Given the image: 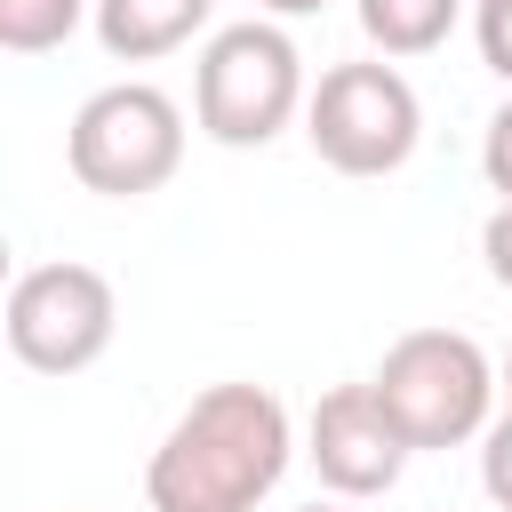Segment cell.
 Here are the masks:
<instances>
[{
	"label": "cell",
	"mask_w": 512,
	"mask_h": 512,
	"mask_svg": "<svg viewBox=\"0 0 512 512\" xmlns=\"http://www.w3.org/2000/svg\"><path fill=\"white\" fill-rule=\"evenodd\" d=\"M480 488H488V504L512 512V408L480 432Z\"/></svg>",
	"instance_id": "12"
},
{
	"label": "cell",
	"mask_w": 512,
	"mask_h": 512,
	"mask_svg": "<svg viewBox=\"0 0 512 512\" xmlns=\"http://www.w3.org/2000/svg\"><path fill=\"white\" fill-rule=\"evenodd\" d=\"M464 24V0H360V32L376 56H432Z\"/></svg>",
	"instance_id": "9"
},
{
	"label": "cell",
	"mask_w": 512,
	"mask_h": 512,
	"mask_svg": "<svg viewBox=\"0 0 512 512\" xmlns=\"http://www.w3.org/2000/svg\"><path fill=\"white\" fill-rule=\"evenodd\" d=\"M304 136L336 176H392L424 144V104H416L408 72H392L384 56L328 64L304 104Z\"/></svg>",
	"instance_id": "5"
},
{
	"label": "cell",
	"mask_w": 512,
	"mask_h": 512,
	"mask_svg": "<svg viewBox=\"0 0 512 512\" xmlns=\"http://www.w3.org/2000/svg\"><path fill=\"white\" fill-rule=\"evenodd\" d=\"M376 400L408 448H464L496 424V360L464 328H408L376 360Z\"/></svg>",
	"instance_id": "2"
},
{
	"label": "cell",
	"mask_w": 512,
	"mask_h": 512,
	"mask_svg": "<svg viewBox=\"0 0 512 512\" xmlns=\"http://www.w3.org/2000/svg\"><path fill=\"white\" fill-rule=\"evenodd\" d=\"M304 104H312V88H304V48H296L280 24L248 16V24H224V32L200 48L192 120H200L208 144L256 152V144H272Z\"/></svg>",
	"instance_id": "3"
},
{
	"label": "cell",
	"mask_w": 512,
	"mask_h": 512,
	"mask_svg": "<svg viewBox=\"0 0 512 512\" xmlns=\"http://www.w3.org/2000/svg\"><path fill=\"white\" fill-rule=\"evenodd\" d=\"M120 336V296L96 264H32L8 288V352L32 376H80L112 352Z\"/></svg>",
	"instance_id": "6"
},
{
	"label": "cell",
	"mask_w": 512,
	"mask_h": 512,
	"mask_svg": "<svg viewBox=\"0 0 512 512\" xmlns=\"http://www.w3.org/2000/svg\"><path fill=\"white\" fill-rule=\"evenodd\" d=\"M304 456H312L320 488L368 504V496H392V488H400V472H408L416 448H408L400 424L384 416L376 384H336V392H320L312 416H304Z\"/></svg>",
	"instance_id": "7"
},
{
	"label": "cell",
	"mask_w": 512,
	"mask_h": 512,
	"mask_svg": "<svg viewBox=\"0 0 512 512\" xmlns=\"http://www.w3.org/2000/svg\"><path fill=\"white\" fill-rule=\"evenodd\" d=\"M208 16H216V0H96L88 24L112 64H152V56H176Z\"/></svg>",
	"instance_id": "8"
},
{
	"label": "cell",
	"mask_w": 512,
	"mask_h": 512,
	"mask_svg": "<svg viewBox=\"0 0 512 512\" xmlns=\"http://www.w3.org/2000/svg\"><path fill=\"white\" fill-rule=\"evenodd\" d=\"M480 256H488V280L512 288V200L488 208V224H480Z\"/></svg>",
	"instance_id": "14"
},
{
	"label": "cell",
	"mask_w": 512,
	"mask_h": 512,
	"mask_svg": "<svg viewBox=\"0 0 512 512\" xmlns=\"http://www.w3.org/2000/svg\"><path fill=\"white\" fill-rule=\"evenodd\" d=\"M256 8H272V16H320L328 0H256Z\"/></svg>",
	"instance_id": "15"
},
{
	"label": "cell",
	"mask_w": 512,
	"mask_h": 512,
	"mask_svg": "<svg viewBox=\"0 0 512 512\" xmlns=\"http://www.w3.org/2000/svg\"><path fill=\"white\" fill-rule=\"evenodd\" d=\"M480 176H488L496 200H512V96L496 104V120H488V136H480Z\"/></svg>",
	"instance_id": "13"
},
{
	"label": "cell",
	"mask_w": 512,
	"mask_h": 512,
	"mask_svg": "<svg viewBox=\"0 0 512 512\" xmlns=\"http://www.w3.org/2000/svg\"><path fill=\"white\" fill-rule=\"evenodd\" d=\"M472 32H480V64L512 88V0H472Z\"/></svg>",
	"instance_id": "11"
},
{
	"label": "cell",
	"mask_w": 512,
	"mask_h": 512,
	"mask_svg": "<svg viewBox=\"0 0 512 512\" xmlns=\"http://www.w3.org/2000/svg\"><path fill=\"white\" fill-rule=\"evenodd\" d=\"M64 160H72V176H80L88 192H104V200H144V192H160V184L184 168V112H176V96L152 88V80H112V88H96V96L72 112Z\"/></svg>",
	"instance_id": "4"
},
{
	"label": "cell",
	"mask_w": 512,
	"mask_h": 512,
	"mask_svg": "<svg viewBox=\"0 0 512 512\" xmlns=\"http://www.w3.org/2000/svg\"><path fill=\"white\" fill-rule=\"evenodd\" d=\"M304 512H344V504H304Z\"/></svg>",
	"instance_id": "17"
},
{
	"label": "cell",
	"mask_w": 512,
	"mask_h": 512,
	"mask_svg": "<svg viewBox=\"0 0 512 512\" xmlns=\"http://www.w3.org/2000/svg\"><path fill=\"white\" fill-rule=\"evenodd\" d=\"M496 392H504V408H512V352L496 360Z\"/></svg>",
	"instance_id": "16"
},
{
	"label": "cell",
	"mask_w": 512,
	"mask_h": 512,
	"mask_svg": "<svg viewBox=\"0 0 512 512\" xmlns=\"http://www.w3.org/2000/svg\"><path fill=\"white\" fill-rule=\"evenodd\" d=\"M88 16H96V0H0V48L8 56H48Z\"/></svg>",
	"instance_id": "10"
},
{
	"label": "cell",
	"mask_w": 512,
	"mask_h": 512,
	"mask_svg": "<svg viewBox=\"0 0 512 512\" xmlns=\"http://www.w3.org/2000/svg\"><path fill=\"white\" fill-rule=\"evenodd\" d=\"M296 456V424L264 384H208L144 464L152 512H256Z\"/></svg>",
	"instance_id": "1"
}]
</instances>
